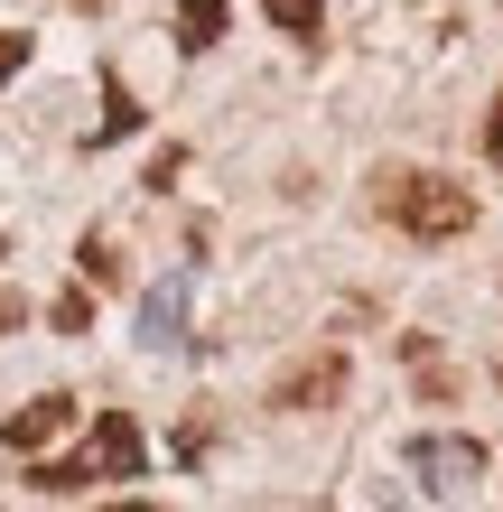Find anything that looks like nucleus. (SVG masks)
Here are the masks:
<instances>
[{
	"label": "nucleus",
	"instance_id": "obj_1",
	"mask_svg": "<svg viewBox=\"0 0 503 512\" xmlns=\"http://www.w3.org/2000/svg\"><path fill=\"white\" fill-rule=\"evenodd\" d=\"M373 205H382V224L410 233V243H457V233H476V187H457L448 168H382Z\"/></svg>",
	"mask_w": 503,
	"mask_h": 512
},
{
	"label": "nucleus",
	"instance_id": "obj_2",
	"mask_svg": "<svg viewBox=\"0 0 503 512\" xmlns=\"http://www.w3.org/2000/svg\"><path fill=\"white\" fill-rule=\"evenodd\" d=\"M150 466V438H140L131 410H94V438L66 447V457H38L28 466V485L38 494H84V485H122V475Z\"/></svg>",
	"mask_w": 503,
	"mask_h": 512
},
{
	"label": "nucleus",
	"instance_id": "obj_3",
	"mask_svg": "<svg viewBox=\"0 0 503 512\" xmlns=\"http://www.w3.org/2000/svg\"><path fill=\"white\" fill-rule=\"evenodd\" d=\"M75 419H84V401H75V391H38L28 410H10V419H0V438H10V457H38V447H56V438L75 429Z\"/></svg>",
	"mask_w": 503,
	"mask_h": 512
},
{
	"label": "nucleus",
	"instance_id": "obj_4",
	"mask_svg": "<svg viewBox=\"0 0 503 512\" xmlns=\"http://www.w3.org/2000/svg\"><path fill=\"white\" fill-rule=\"evenodd\" d=\"M410 475L438 485V494H457V485H476V475H485V447L476 438H420V447H410Z\"/></svg>",
	"mask_w": 503,
	"mask_h": 512
},
{
	"label": "nucleus",
	"instance_id": "obj_5",
	"mask_svg": "<svg viewBox=\"0 0 503 512\" xmlns=\"http://www.w3.org/2000/svg\"><path fill=\"white\" fill-rule=\"evenodd\" d=\"M336 391H345V354H308L299 373L271 382V410H327Z\"/></svg>",
	"mask_w": 503,
	"mask_h": 512
},
{
	"label": "nucleus",
	"instance_id": "obj_6",
	"mask_svg": "<svg viewBox=\"0 0 503 512\" xmlns=\"http://www.w3.org/2000/svg\"><path fill=\"white\" fill-rule=\"evenodd\" d=\"M187 289H196L187 270H168L159 289H140V308H131L140 317V345H177V326H187Z\"/></svg>",
	"mask_w": 503,
	"mask_h": 512
},
{
	"label": "nucleus",
	"instance_id": "obj_7",
	"mask_svg": "<svg viewBox=\"0 0 503 512\" xmlns=\"http://www.w3.org/2000/svg\"><path fill=\"white\" fill-rule=\"evenodd\" d=\"M233 28V0H177V19H168V38H177V56H205Z\"/></svg>",
	"mask_w": 503,
	"mask_h": 512
},
{
	"label": "nucleus",
	"instance_id": "obj_8",
	"mask_svg": "<svg viewBox=\"0 0 503 512\" xmlns=\"http://www.w3.org/2000/svg\"><path fill=\"white\" fill-rule=\"evenodd\" d=\"M75 261H84V289H122V252H112V233H84Z\"/></svg>",
	"mask_w": 503,
	"mask_h": 512
},
{
	"label": "nucleus",
	"instance_id": "obj_9",
	"mask_svg": "<svg viewBox=\"0 0 503 512\" xmlns=\"http://www.w3.org/2000/svg\"><path fill=\"white\" fill-rule=\"evenodd\" d=\"M131 122H140V103H131V84H122V75L103 66V122H94V140H122Z\"/></svg>",
	"mask_w": 503,
	"mask_h": 512
},
{
	"label": "nucleus",
	"instance_id": "obj_10",
	"mask_svg": "<svg viewBox=\"0 0 503 512\" xmlns=\"http://www.w3.org/2000/svg\"><path fill=\"white\" fill-rule=\"evenodd\" d=\"M261 10H271L280 38H317V28H327V0H261Z\"/></svg>",
	"mask_w": 503,
	"mask_h": 512
},
{
	"label": "nucleus",
	"instance_id": "obj_11",
	"mask_svg": "<svg viewBox=\"0 0 503 512\" xmlns=\"http://www.w3.org/2000/svg\"><path fill=\"white\" fill-rule=\"evenodd\" d=\"M47 326H56V336H84V326H94V289H56L47 298Z\"/></svg>",
	"mask_w": 503,
	"mask_h": 512
},
{
	"label": "nucleus",
	"instance_id": "obj_12",
	"mask_svg": "<svg viewBox=\"0 0 503 512\" xmlns=\"http://www.w3.org/2000/svg\"><path fill=\"white\" fill-rule=\"evenodd\" d=\"M205 447H215V419H205V410H196V419H187V429H177V457H187V466H196V457H205Z\"/></svg>",
	"mask_w": 503,
	"mask_h": 512
},
{
	"label": "nucleus",
	"instance_id": "obj_13",
	"mask_svg": "<svg viewBox=\"0 0 503 512\" xmlns=\"http://www.w3.org/2000/svg\"><path fill=\"white\" fill-rule=\"evenodd\" d=\"M28 66V38H19V28H0V75H19Z\"/></svg>",
	"mask_w": 503,
	"mask_h": 512
},
{
	"label": "nucleus",
	"instance_id": "obj_14",
	"mask_svg": "<svg viewBox=\"0 0 503 512\" xmlns=\"http://www.w3.org/2000/svg\"><path fill=\"white\" fill-rule=\"evenodd\" d=\"M485 159L503 168V94H494V112H485Z\"/></svg>",
	"mask_w": 503,
	"mask_h": 512
},
{
	"label": "nucleus",
	"instance_id": "obj_15",
	"mask_svg": "<svg viewBox=\"0 0 503 512\" xmlns=\"http://www.w3.org/2000/svg\"><path fill=\"white\" fill-rule=\"evenodd\" d=\"M19 317H28V308H19V298H10V289H0V336H10V326H19Z\"/></svg>",
	"mask_w": 503,
	"mask_h": 512
},
{
	"label": "nucleus",
	"instance_id": "obj_16",
	"mask_svg": "<svg viewBox=\"0 0 503 512\" xmlns=\"http://www.w3.org/2000/svg\"><path fill=\"white\" fill-rule=\"evenodd\" d=\"M103 512H159V503H103Z\"/></svg>",
	"mask_w": 503,
	"mask_h": 512
},
{
	"label": "nucleus",
	"instance_id": "obj_17",
	"mask_svg": "<svg viewBox=\"0 0 503 512\" xmlns=\"http://www.w3.org/2000/svg\"><path fill=\"white\" fill-rule=\"evenodd\" d=\"M84 10H103V0H84Z\"/></svg>",
	"mask_w": 503,
	"mask_h": 512
},
{
	"label": "nucleus",
	"instance_id": "obj_18",
	"mask_svg": "<svg viewBox=\"0 0 503 512\" xmlns=\"http://www.w3.org/2000/svg\"><path fill=\"white\" fill-rule=\"evenodd\" d=\"M0 261H10V243H0Z\"/></svg>",
	"mask_w": 503,
	"mask_h": 512
}]
</instances>
